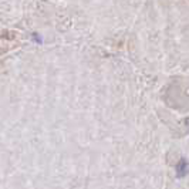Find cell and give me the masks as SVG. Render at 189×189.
<instances>
[{
	"label": "cell",
	"mask_w": 189,
	"mask_h": 189,
	"mask_svg": "<svg viewBox=\"0 0 189 189\" xmlns=\"http://www.w3.org/2000/svg\"><path fill=\"white\" fill-rule=\"evenodd\" d=\"M176 172H178V178H183V176L188 173V164H186L185 159H182L181 164H178Z\"/></svg>",
	"instance_id": "6da1fadb"
}]
</instances>
